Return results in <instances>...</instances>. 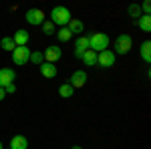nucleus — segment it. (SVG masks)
Returning <instances> with one entry per match:
<instances>
[{
    "instance_id": "cd10ccee",
    "label": "nucleus",
    "mask_w": 151,
    "mask_h": 149,
    "mask_svg": "<svg viewBox=\"0 0 151 149\" xmlns=\"http://www.w3.org/2000/svg\"><path fill=\"white\" fill-rule=\"evenodd\" d=\"M0 149H4V147H2V141H0Z\"/></svg>"
},
{
    "instance_id": "20e7f679",
    "label": "nucleus",
    "mask_w": 151,
    "mask_h": 149,
    "mask_svg": "<svg viewBox=\"0 0 151 149\" xmlns=\"http://www.w3.org/2000/svg\"><path fill=\"white\" fill-rule=\"evenodd\" d=\"M30 48L28 46H16L14 50H12V60H14V65H18V67H22L26 65L28 60H30Z\"/></svg>"
},
{
    "instance_id": "39448f33",
    "label": "nucleus",
    "mask_w": 151,
    "mask_h": 149,
    "mask_svg": "<svg viewBox=\"0 0 151 149\" xmlns=\"http://www.w3.org/2000/svg\"><path fill=\"white\" fill-rule=\"evenodd\" d=\"M45 16L47 14L40 10V8H28L26 10V22L32 24V26H38V24L45 22Z\"/></svg>"
},
{
    "instance_id": "5701e85b",
    "label": "nucleus",
    "mask_w": 151,
    "mask_h": 149,
    "mask_svg": "<svg viewBox=\"0 0 151 149\" xmlns=\"http://www.w3.org/2000/svg\"><path fill=\"white\" fill-rule=\"evenodd\" d=\"M129 12V16H133V20H137V16H141V8H139V4H131L127 8Z\"/></svg>"
},
{
    "instance_id": "f3484780",
    "label": "nucleus",
    "mask_w": 151,
    "mask_h": 149,
    "mask_svg": "<svg viewBox=\"0 0 151 149\" xmlns=\"http://www.w3.org/2000/svg\"><path fill=\"white\" fill-rule=\"evenodd\" d=\"M141 58H143L147 65L151 63V42L149 40H145V42L141 45Z\"/></svg>"
},
{
    "instance_id": "aec40b11",
    "label": "nucleus",
    "mask_w": 151,
    "mask_h": 149,
    "mask_svg": "<svg viewBox=\"0 0 151 149\" xmlns=\"http://www.w3.org/2000/svg\"><path fill=\"white\" fill-rule=\"evenodd\" d=\"M57 35H58V40H60V42H69L70 38H73V35H70V30L67 28V26L58 28V30H57Z\"/></svg>"
},
{
    "instance_id": "393cba45",
    "label": "nucleus",
    "mask_w": 151,
    "mask_h": 149,
    "mask_svg": "<svg viewBox=\"0 0 151 149\" xmlns=\"http://www.w3.org/2000/svg\"><path fill=\"white\" fill-rule=\"evenodd\" d=\"M4 93H6V95H12V93H16V85H14V83L6 85V87H4Z\"/></svg>"
},
{
    "instance_id": "0eeeda50",
    "label": "nucleus",
    "mask_w": 151,
    "mask_h": 149,
    "mask_svg": "<svg viewBox=\"0 0 151 149\" xmlns=\"http://www.w3.org/2000/svg\"><path fill=\"white\" fill-rule=\"evenodd\" d=\"M97 65L99 67H103V69H109V67H113L115 65V53L113 50H103V53H99L97 55Z\"/></svg>"
},
{
    "instance_id": "412c9836",
    "label": "nucleus",
    "mask_w": 151,
    "mask_h": 149,
    "mask_svg": "<svg viewBox=\"0 0 151 149\" xmlns=\"http://www.w3.org/2000/svg\"><path fill=\"white\" fill-rule=\"evenodd\" d=\"M42 32H45L47 36L57 35V26H55V24L50 22V20H45V22H42Z\"/></svg>"
},
{
    "instance_id": "bb28decb",
    "label": "nucleus",
    "mask_w": 151,
    "mask_h": 149,
    "mask_svg": "<svg viewBox=\"0 0 151 149\" xmlns=\"http://www.w3.org/2000/svg\"><path fill=\"white\" fill-rule=\"evenodd\" d=\"M70 149H83V147H81V145H73Z\"/></svg>"
},
{
    "instance_id": "1a4fd4ad",
    "label": "nucleus",
    "mask_w": 151,
    "mask_h": 149,
    "mask_svg": "<svg viewBox=\"0 0 151 149\" xmlns=\"http://www.w3.org/2000/svg\"><path fill=\"white\" fill-rule=\"evenodd\" d=\"M45 55V63H50V65H55L58 58L63 57V50L58 48V45H52V46H48L47 50L42 53Z\"/></svg>"
},
{
    "instance_id": "6e6552de",
    "label": "nucleus",
    "mask_w": 151,
    "mask_h": 149,
    "mask_svg": "<svg viewBox=\"0 0 151 149\" xmlns=\"http://www.w3.org/2000/svg\"><path fill=\"white\" fill-rule=\"evenodd\" d=\"M69 85L73 89L85 87V85H87V73H85V71H75V73L70 75V79H69Z\"/></svg>"
},
{
    "instance_id": "b1692460",
    "label": "nucleus",
    "mask_w": 151,
    "mask_h": 149,
    "mask_svg": "<svg viewBox=\"0 0 151 149\" xmlns=\"http://www.w3.org/2000/svg\"><path fill=\"white\" fill-rule=\"evenodd\" d=\"M139 8H141V12H143V14H149V12H151V2H149V0H145Z\"/></svg>"
},
{
    "instance_id": "423d86ee",
    "label": "nucleus",
    "mask_w": 151,
    "mask_h": 149,
    "mask_svg": "<svg viewBox=\"0 0 151 149\" xmlns=\"http://www.w3.org/2000/svg\"><path fill=\"white\" fill-rule=\"evenodd\" d=\"M91 48V42H89V36H77V40H75V58H79L81 60L83 55H85V50H89Z\"/></svg>"
},
{
    "instance_id": "7ed1b4c3",
    "label": "nucleus",
    "mask_w": 151,
    "mask_h": 149,
    "mask_svg": "<svg viewBox=\"0 0 151 149\" xmlns=\"http://www.w3.org/2000/svg\"><path fill=\"white\" fill-rule=\"evenodd\" d=\"M133 46V38L131 35H119L115 38V53L117 55H127Z\"/></svg>"
},
{
    "instance_id": "9d476101",
    "label": "nucleus",
    "mask_w": 151,
    "mask_h": 149,
    "mask_svg": "<svg viewBox=\"0 0 151 149\" xmlns=\"http://www.w3.org/2000/svg\"><path fill=\"white\" fill-rule=\"evenodd\" d=\"M14 79H16V75H14L12 69H8V67H2V69H0V87H2V89H4L6 85H10Z\"/></svg>"
},
{
    "instance_id": "4be33fe9",
    "label": "nucleus",
    "mask_w": 151,
    "mask_h": 149,
    "mask_svg": "<svg viewBox=\"0 0 151 149\" xmlns=\"http://www.w3.org/2000/svg\"><path fill=\"white\" fill-rule=\"evenodd\" d=\"M30 63H35V65H42V63H45V55H42V50H35V53H30Z\"/></svg>"
},
{
    "instance_id": "2eb2a0df",
    "label": "nucleus",
    "mask_w": 151,
    "mask_h": 149,
    "mask_svg": "<svg viewBox=\"0 0 151 149\" xmlns=\"http://www.w3.org/2000/svg\"><path fill=\"white\" fill-rule=\"evenodd\" d=\"M67 28L70 30V35H79L81 36V32L85 30V24H83L81 20H77V18H70V22L67 24Z\"/></svg>"
},
{
    "instance_id": "dca6fc26",
    "label": "nucleus",
    "mask_w": 151,
    "mask_h": 149,
    "mask_svg": "<svg viewBox=\"0 0 151 149\" xmlns=\"http://www.w3.org/2000/svg\"><path fill=\"white\" fill-rule=\"evenodd\" d=\"M81 60L87 65V67H93V65H97V53L89 48V50H85V55H83Z\"/></svg>"
},
{
    "instance_id": "6ab92c4d",
    "label": "nucleus",
    "mask_w": 151,
    "mask_h": 149,
    "mask_svg": "<svg viewBox=\"0 0 151 149\" xmlns=\"http://www.w3.org/2000/svg\"><path fill=\"white\" fill-rule=\"evenodd\" d=\"M0 46H2V50H8V53H12V50L16 48L14 40H12V36H4V38L0 40Z\"/></svg>"
},
{
    "instance_id": "9b49d317",
    "label": "nucleus",
    "mask_w": 151,
    "mask_h": 149,
    "mask_svg": "<svg viewBox=\"0 0 151 149\" xmlns=\"http://www.w3.org/2000/svg\"><path fill=\"white\" fill-rule=\"evenodd\" d=\"M38 71H40V75L47 77V79H55V77H57V65L42 63V65H38Z\"/></svg>"
},
{
    "instance_id": "4468645a",
    "label": "nucleus",
    "mask_w": 151,
    "mask_h": 149,
    "mask_svg": "<svg viewBox=\"0 0 151 149\" xmlns=\"http://www.w3.org/2000/svg\"><path fill=\"white\" fill-rule=\"evenodd\" d=\"M28 147V139L24 135H14L10 139V149H26Z\"/></svg>"
},
{
    "instance_id": "f8f14e48",
    "label": "nucleus",
    "mask_w": 151,
    "mask_h": 149,
    "mask_svg": "<svg viewBox=\"0 0 151 149\" xmlns=\"http://www.w3.org/2000/svg\"><path fill=\"white\" fill-rule=\"evenodd\" d=\"M28 38H30V35H28L24 28L16 30L14 36H12V40H14V45H16V46H26V45H28Z\"/></svg>"
},
{
    "instance_id": "a211bd4d",
    "label": "nucleus",
    "mask_w": 151,
    "mask_h": 149,
    "mask_svg": "<svg viewBox=\"0 0 151 149\" xmlns=\"http://www.w3.org/2000/svg\"><path fill=\"white\" fill-rule=\"evenodd\" d=\"M73 93H75V89L70 87L69 83H65V85H60V87H58V95H60L63 99H69V97H73Z\"/></svg>"
},
{
    "instance_id": "a878e982",
    "label": "nucleus",
    "mask_w": 151,
    "mask_h": 149,
    "mask_svg": "<svg viewBox=\"0 0 151 149\" xmlns=\"http://www.w3.org/2000/svg\"><path fill=\"white\" fill-rule=\"evenodd\" d=\"M4 97H6V93H4V89H2V87H0V101H2V99H4Z\"/></svg>"
},
{
    "instance_id": "ddd939ff",
    "label": "nucleus",
    "mask_w": 151,
    "mask_h": 149,
    "mask_svg": "<svg viewBox=\"0 0 151 149\" xmlns=\"http://www.w3.org/2000/svg\"><path fill=\"white\" fill-rule=\"evenodd\" d=\"M133 22L137 24L143 32H149V30H151V14H141L139 18H137V20H133Z\"/></svg>"
},
{
    "instance_id": "f03ea898",
    "label": "nucleus",
    "mask_w": 151,
    "mask_h": 149,
    "mask_svg": "<svg viewBox=\"0 0 151 149\" xmlns=\"http://www.w3.org/2000/svg\"><path fill=\"white\" fill-rule=\"evenodd\" d=\"M89 42H91V50H95V53L99 55V53L107 50V46H109V36L105 35V32H93V35L89 36Z\"/></svg>"
},
{
    "instance_id": "f257e3e1",
    "label": "nucleus",
    "mask_w": 151,
    "mask_h": 149,
    "mask_svg": "<svg viewBox=\"0 0 151 149\" xmlns=\"http://www.w3.org/2000/svg\"><path fill=\"white\" fill-rule=\"evenodd\" d=\"M70 10L67 6H55L52 10H50V22L58 26V28H63V26H67L70 22Z\"/></svg>"
}]
</instances>
